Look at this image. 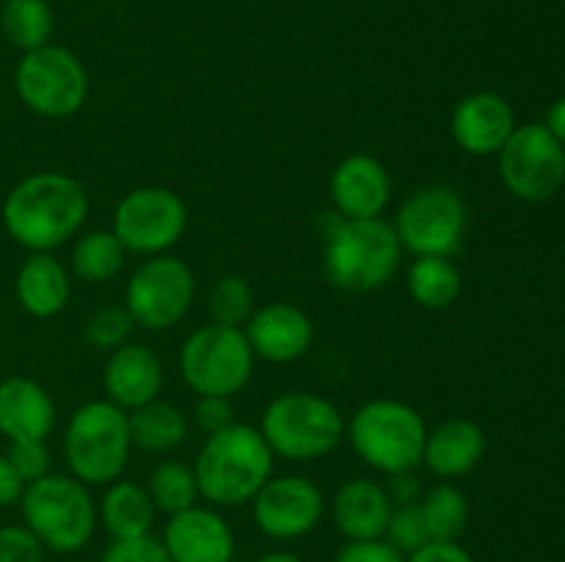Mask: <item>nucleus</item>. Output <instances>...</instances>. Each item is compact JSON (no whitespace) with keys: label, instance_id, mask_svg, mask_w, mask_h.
<instances>
[{"label":"nucleus","instance_id":"obj_1","mask_svg":"<svg viewBox=\"0 0 565 562\" xmlns=\"http://www.w3.org/2000/svg\"><path fill=\"white\" fill-rule=\"evenodd\" d=\"M88 218V193L81 180L61 171H36L17 182L3 202V226L11 240L39 253L81 235Z\"/></svg>","mask_w":565,"mask_h":562},{"label":"nucleus","instance_id":"obj_2","mask_svg":"<svg viewBox=\"0 0 565 562\" xmlns=\"http://www.w3.org/2000/svg\"><path fill=\"white\" fill-rule=\"evenodd\" d=\"M276 455L259 428L232 422L207 435L193 461L199 496L213 507L252 505L265 483L274 477Z\"/></svg>","mask_w":565,"mask_h":562},{"label":"nucleus","instance_id":"obj_3","mask_svg":"<svg viewBox=\"0 0 565 562\" xmlns=\"http://www.w3.org/2000/svg\"><path fill=\"white\" fill-rule=\"evenodd\" d=\"M345 435L364 466L384 477H397L423 466L428 424L408 402L379 397L353 411L345 422Z\"/></svg>","mask_w":565,"mask_h":562},{"label":"nucleus","instance_id":"obj_4","mask_svg":"<svg viewBox=\"0 0 565 562\" xmlns=\"http://www.w3.org/2000/svg\"><path fill=\"white\" fill-rule=\"evenodd\" d=\"M401 257L403 246L390 220H345L337 215L334 229L326 235L323 270L337 290L373 292L395 275Z\"/></svg>","mask_w":565,"mask_h":562},{"label":"nucleus","instance_id":"obj_5","mask_svg":"<svg viewBox=\"0 0 565 562\" xmlns=\"http://www.w3.org/2000/svg\"><path fill=\"white\" fill-rule=\"evenodd\" d=\"M22 523L55 554H77L97 532V505L88 485L72 474H44L28 483L20 499Z\"/></svg>","mask_w":565,"mask_h":562},{"label":"nucleus","instance_id":"obj_6","mask_svg":"<svg viewBox=\"0 0 565 562\" xmlns=\"http://www.w3.org/2000/svg\"><path fill=\"white\" fill-rule=\"evenodd\" d=\"M259 433L281 461L312 463L342 444L345 417L323 395L285 391L265 406Z\"/></svg>","mask_w":565,"mask_h":562},{"label":"nucleus","instance_id":"obj_7","mask_svg":"<svg viewBox=\"0 0 565 562\" xmlns=\"http://www.w3.org/2000/svg\"><path fill=\"white\" fill-rule=\"evenodd\" d=\"M132 439L127 411L110 400L77 408L64 430V457L70 474L83 485H110L130 463Z\"/></svg>","mask_w":565,"mask_h":562},{"label":"nucleus","instance_id":"obj_8","mask_svg":"<svg viewBox=\"0 0 565 562\" xmlns=\"http://www.w3.org/2000/svg\"><path fill=\"white\" fill-rule=\"evenodd\" d=\"M254 356L243 328L199 325L180 347V375L196 397H235L254 375Z\"/></svg>","mask_w":565,"mask_h":562},{"label":"nucleus","instance_id":"obj_9","mask_svg":"<svg viewBox=\"0 0 565 562\" xmlns=\"http://www.w3.org/2000/svg\"><path fill=\"white\" fill-rule=\"evenodd\" d=\"M14 91L42 119H70L88 99V72L72 50L58 44L22 53L14 69Z\"/></svg>","mask_w":565,"mask_h":562},{"label":"nucleus","instance_id":"obj_10","mask_svg":"<svg viewBox=\"0 0 565 562\" xmlns=\"http://www.w3.org/2000/svg\"><path fill=\"white\" fill-rule=\"evenodd\" d=\"M469 209L450 185H423L397 207L395 235L414 257H452L467 235Z\"/></svg>","mask_w":565,"mask_h":562},{"label":"nucleus","instance_id":"obj_11","mask_svg":"<svg viewBox=\"0 0 565 562\" xmlns=\"http://www.w3.org/2000/svg\"><path fill=\"white\" fill-rule=\"evenodd\" d=\"M193 298H196V275L191 264L174 253H158L143 259L127 279L125 309L138 328L160 334L185 320Z\"/></svg>","mask_w":565,"mask_h":562},{"label":"nucleus","instance_id":"obj_12","mask_svg":"<svg viewBox=\"0 0 565 562\" xmlns=\"http://www.w3.org/2000/svg\"><path fill=\"white\" fill-rule=\"evenodd\" d=\"M188 229V204L163 185L132 187L114 207L110 231L127 253L158 257L169 253Z\"/></svg>","mask_w":565,"mask_h":562},{"label":"nucleus","instance_id":"obj_13","mask_svg":"<svg viewBox=\"0 0 565 562\" xmlns=\"http://www.w3.org/2000/svg\"><path fill=\"white\" fill-rule=\"evenodd\" d=\"M500 180L522 202H550L563 187L565 149L546 125H522L500 149Z\"/></svg>","mask_w":565,"mask_h":562},{"label":"nucleus","instance_id":"obj_14","mask_svg":"<svg viewBox=\"0 0 565 562\" xmlns=\"http://www.w3.org/2000/svg\"><path fill=\"white\" fill-rule=\"evenodd\" d=\"M252 516L259 532L270 540H301L323 521V490L301 474H274L252 499Z\"/></svg>","mask_w":565,"mask_h":562},{"label":"nucleus","instance_id":"obj_15","mask_svg":"<svg viewBox=\"0 0 565 562\" xmlns=\"http://www.w3.org/2000/svg\"><path fill=\"white\" fill-rule=\"evenodd\" d=\"M329 196L340 218H384L392 202V176L373 154H348L331 171Z\"/></svg>","mask_w":565,"mask_h":562},{"label":"nucleus","instance_id":"obj_16","mask_svg":"<svg viewBox=\"0 0 565 562\" xmlns=\"http://www.w3.org/2000/svg\"><path fill=\"white\" fill-rule=\"evenodd\" d=\"M171 562H232L235 560V532L215 507L193 505L169 516L160 534Z\"/></svg>","mask_w":565,"mask_h":562},{"label":"nucleus","instance_id":"obj_17","mask_svg":"<svg viewBox=\"0 0 565 562\" xmlns=\"http://www.w3.org/2000/svg\"><path fill=\"white\" fill-rule=\"evenodd\" d=\"M243 334L257 358L268 364H292L312 347L315 325L296 303L268 301L254 309Z\"/></svg>","mask_w":565,"mask_h":562},{"label":"nucleus","instance_id":"obj_18","mask_svg":"<svg viewBox=\"0 0 565 562\" xmlns=\"http://www.w3.org/2000/svg\"><path fill=\"white\" fill-rule=\"evenodd\" d=\"M516 114L502 94L475 91L452 108L450 136L461 152L472 158L500 154L516 130Z\"/></svg>","mask_w":565,"mask_h":562},{"label":"nucleus","instance_id":"obj_19","mask_svg":"<svg viewBox=\"0 0 565 562\" xmlns=\"http://www.w3.org/2000/svg\"><path fill=\"white\" fill-rule=\"evenodd\" d=\"M163 380L166 372L158 353L141 342H125L121 347L110 350L108 361H105V400L130 413L147 402L160 400Z\"/></svg>","mask_w":565,"mask_h":562},{"label":"nucleus","instance_id":"obj_20","mask_svg":"<svg viewBox=\"0 0 565 562\" xmlns=\"http://www.w3.org/2000/svg\"><path fill=\"white\" fill-rule=\"evenodd\" d=\"M392 501L386 485L375 483L370 477H353L337 488L331 499V518L334 527L348 543L353 540H384L390 527Z\"/></svg>","mask_w":565,"mask_h":562},{"label":"nucleus","instance_id":"obj_21","mask_svg":"<svg viewBox=\"0 0 565 562\" xmlns=\"http://www.w3.org/2000/svg\"><path fill=\"white\" fill-rule=\"evenodd\" d=\"M55 402L39 380L11 375L0 380V433L11 441H47L55 430Z\"/></svg>","mask_w":565,"mask_h":562},{"label":"nucleus","instance_id":"obj_22","mask_svg":"<svg viewBox=\"0 0 565 562\" xmlns=\"http://www.w3.org/2000/svg\"><path fill=\"white\" fill-rule=\"evenodd\" d=\"M486 455V433L478 422L467 417H452L428 428L423 450V466L434 477L450 479L472 472Z\"/></svg>","mask_w":565,"mask_h":562},{"label":"nucleus","instance_id":"obj_23","mask_svg":"<svg viewBox=\"0 0 565 562\" xmlns=\"http://www.w3.org/2000/svg\"><path fill=\"white\" fill-rule=\"evenodd\" d=\"M14 292L22 312L36 320H53L70 303V270L50 251L28 253V259L17 270Z\"/></svg>","mask_w":565,"mask_h":562},{"label":"nucleus","instance_id":"obj_24","mask_svg":"<svg viewBox=\"0 0 565 562\" xmlns=\"http://www.w3.org/2000/svg\"><path fill=\"white\" fill-rule=\"evenodd\" d=\"M154 510L149 499L147 485L132 483V479H114L105 485V494L97 505V523H103L110 540H132L152 534Z\"/></svg>","mask_w":565,"mask_h":562},{"label":"nucleus","instance_id":"obj_25","mask_svg":"<svg viewBox=\"0 0 565 562\" xmlns=\"http://www.w3.org/2000/svg\"><path fill=\"white\" fill-rule=\"evenodd\" d=\"M127 419H130L132 446L141 452H152V455L177 450L188 439V430H191L188 413L174 402L163 400L136 408V411L127 413Z\"/></svg>","mask_w":565,"mask_h":562},{"label":"nucleus","instance_id":"obj_26","mask_svg":"<svg viewBox=\"0 0 565 562\" xmlns=\"http://www.w3.org/2000/svg\"><path fill=\"white\" fill-rule=\"evenodd\" d=\"M72 275L83 284H108L125 270L127 251L110 229L77 235L72 246Z\"/></svg>","mask_w":565,"mask_h":562},{"label":"nucleus","instance_id":"obj_27","mask_svg":"<svg viewBox=\"0 0 565 562\" xmlns=\"http://www.w3.org/2000/svg\"><path fill=\"white\" fill-rule=\"evenodd\" d=\"M408 295L430 312H441L461 295V270L452 257H417L408 268Z\"/></svg>","mask_w":565,"mask_h":562},{"label":"nucleus","instance_id":"obj_28","mask_svg":"<svg viewBox=\"0 0 565 562\" xmlns=\"http://www.w3.org/2000/svg\"><path fill=\"white\" fill-rule=\"evenodd\" d=\"M419 512H423L430 540L456 543L467 529L469 501L463 490H458L452 483H439L419 496Z\"/></svg>","mask_w":565,"mask_h":562},{"label":"nucleus","instance_id":"obj_29","mask_svg":"<svg viewBox=\"0 0 565 562\" xmlns=\"http://www.w3.org/2000/svg\"><path fill=\"white\" fill-rule=\"evenodd\" d=\"M53 25V9L47 0H6L0 9V31L11 47L22 53L50 44Z\"/></svg>","mask_w":565,"mask_h":562},{"label":"nucleus","instance_id":"obj_30","mask_svg":"<svg viewBox=\"0 0 565 562\" xmlns=\"http://www.w3.org/2000/svg\"><path fill=\"white\" fill-rule=\"evenodd\" d=\"M147 490L154 510L163 516H177V512L199 505L196 474H193V466L182 461H160L149 472Z\"/></svg>","mask_w":565,"mask_h":562},{"label":"nucleus","instance_id":"obj_31","mask_svg":"<svg viewBox=\"0 0 565 562\" xmlns=\"http://www.w3.org/2000/svg\"><path fill=\"white\" fill-rule=\"evenodd\" d=\"M254 290L243 275H221L213 284L207 298V314L210 323L218 325H232V328H241L246 325V320L254 312Z\"/></svg>","mask_w":565,"mask_h":562},{"label":"nucleus","instance_id":"obj_32","mask_svg":"<svg viewBox=\"0 0 565 562\" xmlns=\"http://www.w3.org/2000/svg\"><path fill=\"white\" fill-rule=\"evenodd\" d=\"M132 328H136V323H132L125 303H105L88 317L83 336H86L94 350L110 353L125 345V342H130Z\"/></svg>","mask_w":565,"mask_h":562},{"label":"nucleus","instance_id":"obj_33","mask_svg":"<svg viewBox=\"0 0 565 562\" xmlns=\"http://www.w3.org/2000/svg\"><path fill=\"white\" fill-rule=\"evenodd\" d=\"M384 540L392 545V549L401 551L403 556L414 554V551L423 549L425 543H430L428 529H425V521H423V512H419V499L406 501V505H395Z\"/></svg>","mask_w":565,"mask_h":562},{"label":"nucleus","instance_id":"obj_34","mask_svg":"<svg viewBox=\"0 0 565 562\" xmlns=\"http://www.w3.org/2000/svg\"><path fill=\"white\" fill-rule=\"evenodd\" d=\"M6 457H9L11 466H14V472L20 474L25 485L50 474V461H53L44 441H11Z\"/></svg>","mask_w":565,"mask_h":562},{"label":"nucleus","instance_id":"obj_35","mask_svg":"<svg viewBox=\"0 0 565 562\" xmlns=\"http://www.w3.org/2000/svg\"><path fill=\"white\" fill-rule=\"evenodd\" d=\"M0 562H44V545L25 523L0 527Z\"/></svg>","mask_w":565,"mask_h":562},{"label":"nucleus","instance_id":"obj_36","mask_svg":"<svg viewBox=\"0 0 565 562\" xmlns=\"http://www.w3.org/2000/svg\"><path fill=\"white\" fill-rule=\"evenodd\" d=\"M99 562H171V556L166 554L160 538L147 534V538L132 540H110Z\"/></svg>","mask_w":565,"mask_h":562},{"label":"nucleus","instance_id":"obj_37","mask_svg":"<svg viewBox=\"0 0 565 562\" xmlns=\"http://www.w3.org/2000/svg\"><path fill=\"white\" fill-rule=\"evenodd\" d=\"M193 422H196V428L202 430L204 435H213L218 433V430L230 428V424L235 422L230 397H196Z\"/></svg>","mask_w":565,"mask_h":562},{"label":"nucleus","instance_id":"obj_38","mask_svg":"<svg viewBox=\"0 0 565 562\" xmlns=\"http://www.w3.org/2000/svg\"><path fill=\"white\" fill-rule=\"evenodd\" d=\"M334 562H406V556L392 549L386 540H353L337 551Z\"/></svg>","mask_w":565,"mask_h":562},{"label":"nucleus","instance_id":"obj_39","mask_svg":"<svg viewBox=\"0 0 565 562\" xmlns=\"http://www.w3.org/2000/svg\"><path fill=\"white\" fill-rule=\"evenodd\" d=\"M406 562H475L472 554L463 549L461 543H425L423 549H417L414 554L406 556Z\"/></svg>","mask_w":565,"mask_h":562},{"label":"nucleus","instance_id":"obj_40","mask_svg":"<svg viewBox=\"0 0 565 562\" xmlns=\"http://www.w3.org/2000/svg\"><path fill=\"white\" fill-rule=\"evenodd\" d=\"M22 490H25V483H22L20 474L14 472L9 457L0 455V510L20 505Z\"/></svg>","mask_w":565,"mask_h":562},{"label":"nucleus","instance_id":"obj_41","mask_svg":"<svg viewBox=\"0 0 565 562\" xmlns=\"http://www.w3.org/2000/svg\"><path fill=\"white\" fill-rule=\"evenodd\" d=\"M546 130L565 147V97L557 99L550 108V114H546Z\"/></svg>","mask_w":565,"mask_h":562},{"label":"nucleus","instance_id":"obj_42","mask_svg":"<svg viewBox=\"0 0 565 562\" xmlns=\"http://www.w3.org/2000/svg\"><path fill=\"white\" fill-rule=\"evenodd\" d=\"M254 562H303V560L298 554H292V551H268V554H263Z\"/></svg>","mask_w":565,"mask_h":562}]
</instances>
